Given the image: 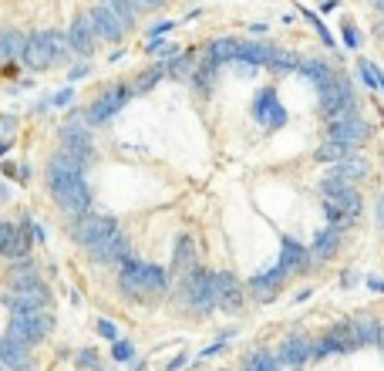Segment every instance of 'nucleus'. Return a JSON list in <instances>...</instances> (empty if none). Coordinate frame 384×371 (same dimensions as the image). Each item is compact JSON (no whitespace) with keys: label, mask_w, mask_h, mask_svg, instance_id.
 <instances>
[{"label":"nucleus","mask_w":384,"mask_h":371,"mask_svg":"<svg viewBox=\"0 0 384 371\" xmlns=\"http://www.w3.org/2000/svg\"><path fill=\"white\" fill-rule=\"evenodd\" d=\"M51 327H54V318L44 314V311H37V314H14L3 338H10V341H17L24 347H34L51 334Z\"/></svg>","instance_id":"0eeeda50"},{"label":"nucleus","mask_w":384,"mask_h":371,"mask_svg":"<svg viewBox=\"0 0 384 371\" xmlns=\"http://www.w3.org/2000/svg\"><path fill=\"white\" fill-rule=\"evenodd\" d=\"M367 287H371V291H378V293H384V280H378V277H367Z\"/></svg>","instance_id":"09e8293b"},{"label":"nucleus","mask_w":384,"mask_h":371,"mask_svg":"<svg viewBox=\"0 0 384 371\" xmlns=\"http://www.w3.org/2000/svg\"><path fill=\"white\" fill-rule=\"evenodd\" d=\"M77 361H81V365H95V354H91V351H84V354H81Z\"/></svg>","instance_id":"8fccbe9b"},{"label":"nucleus","mask_w":384,"mask_h":371,"mask_svg":"<svg viewBox=\"0 0 384 371\" xmlns=\"http://www.w3.org/2000/svg\"><path fill=\"white\" fill-rule=\"evenodd\" d=\"M68 54H71V44H68V37L61 30H34V34H27V44L21 57H24L27 68L48 71L54 64L68 61Z\"/></svg>","instance_id":"7ed1b4c3"},{"label":"nucleus","mask_w":384,"mask_h":371,"mask_svg":"<svg viewBox=\"0 0 384 371\" xmlns=\"http://www.w3.org/2000/svg\"><path fill=\"white\" fill-rule=\"evenodd\" d=\"M253 115L259 125H266V129H280L283 122H286V111H283V105L277 102V95L266 88V91H259V98H256L253 105Z\"/></svg>","instance_id":"f3484780"},{"label":"nucleus","mask_w":384,"mask_h":371,"mask_svg":"<svg viewBox=\"0 0 384 371\" xmlns=\"http://www.w3.org/2000/svg\"><path fill=\"white\" fill-rule=\"evenodd\" d=\"M344 41H347L351 48H358V30H354V27H344Z\"/></svg>","instance_id":"a18cd8bd"},{"label":"nucleus","mask_w":384,"mask_h":371,"mask_svg":"<svg viewBox=\"0 0 384 371\" xmlns=\"http://www.w3.org/2000/svg\"><path fill=\"white\" fill-rule=\"evenodd\" d=\"M3 304L14 314H37V311H44L51 304V291L37 277V266H34L30 257H24L21 264L10 270V280H7V291H3Z\"/></svg>","instance_id":"f03ea898"},{"label":"nucleus","mask_w":384,"mask_h":371,"mask_svg":"<svg viewBox=\"0 0 384 371\" xmlns=\"http://www.w3.org/2000/svg\"><path fill=\"white\" fill-rule=\"evenodd\" d=\"M131 3H138V7H145V10H152V7H162L165 0H131Z\"/></svg>","instance_id":"49530a36"},{"label":"nucleus","mask_w":384,"mask_h":371,"mask_svg":"<svg viewBox=\"0 0 384 371\" xmlns=\"http://www.w3.org/2000/svg\"><path fill=\"white\" fill-rule=\"evenodd\" d=\"M192 266H196V243H192V237H179L176 250H172V270L189 273Z\"/></svg>","instance_id":"5701e85b"},{"label":"nucleus","mask_w":384,"mask_h":371,"mask_svg":"<svg viewBox=\"0 0 384 371\" xmlns=\"http://www.w3.org/2000/svg\"><path fill=\"white\" fill-rule=\"evenodd\" d=\"M7 149H10V145H7V142H0V156H3V152H7Z\"/></svg>","instance_id":"603ef678"},{"label":"nucleus","mask_w":384,"mask_h":371,"mask_svg":"<svg viewBox=\"0 0 384 371\" xmlns=\"http://www.w3.org/2000/svg\"><path fill=\"white\" fill-rule=\"evenodd\" d=\"M68 102H71V88H64V91H57V95H54V98H51V105H57V108H64V105H68Z\"/></svg>","instance_id":"c03bdc74"},{"label":"nucleus","mask_w":384,"mask_h":371,"mask_svg":"<svg viewBox=\"0 0 384 371\" xmlns=\"http://www.w3.org/2000/svg\"><path fill=\"white\" fill-rule=\"evenodd\" d=\"M128 253H131V246H128L125 233H111L104 243H98L91 250V260L98 266H115V264H128Z\"/></svg>","instance_id":"2eb2a0df"},{"label":"nucleus","mask_w":384,"mask_h":371,"mask_svg":"<svg viewBox=\"0 0 384 371\" xmlns=\"http://www.w3.org/2000/svg\"><path fill=\"white\" fill-rule=\"evenodd\" d=\"M283 280H286V270H283L280 264L273 266V270H266V273H256L253 280H250V291L256 293V297H273V293L283 287Z\"/></svg>","instance_id":"412c9836"},{"label":"nucleus","mask_w":384,"mask_h":371,"mask_svg":"<svg viewBox=\"0 0 384 371\" xmlns=\"http://www.w3.org/2000/svg\"><path fill=\"white\" fill-rule=\"evenodd\" d=\"M88 21H91V30H95V37H102V41H122V34H125V27L118 24V17L104 7V3H98V7H91L88 10Z\"/></svg>","instance_id":"dca6fc26"},{"label":"nucleus","mask_w":384,"mask_h":371,"mask_svg":"<svg viewBox=\"0 0 384 371\" xmlns=\"http://www.w3.org/2000/svg\"><path fill=\"white\" fill-rule=\"evenodd\" d=\"M354 331H358V341L360 345H381L384 334H381V324L374 318H360L354 320Z\"/></svg>","instance_id":"7c9ffc66"},{"label":"nucleus","mask_w":384,"mask_h":371,"mask_svg":"<svg viewBox=\"0 0 384 371\" xmlns=\"http://www.w3.org/2000/svg\"><path fill=\"white\" fill-rule=\"evenodd\" d=\"M135 91H131V84H125V81H115V84H108L102 95L91 102V108L84 111V122L88 125H102V122H108L115 111H122L125 108V102L131 98Z\"/></svg>","instance_id":"6e6552de"},{"label":"nucleus","mask_w":384,"mask_h":371,"mask_svg":"<svg viewBox=\"0 0 384 371\" xmlns=\"http://www.w3.org/2000/svg\"><path fill=\"white\" fill-rule=\"evenodd\" d=\"M84 75H88V68H84V64H81V68H71V75H68V81H81Z\"/></svg>","instance_id":"de8ad7c7"},{"label":"nucleus","mask_w":384,"mask_h":371,"mask_svg":"<svg viewBox=\"0 0 384 371\" xmlns=\"http://www.w3.org/2000/svg\"><path fill=\"white\" fill-rule=\"evenodd\" d=\"M280 266L290 273V270H304L307 266V250L297 243V239L283 237V257H280Z\"/></svg>","instance_id":"b1692460"},{"label":"nucleus","mask_w":384,"mask_h":371,"mask_svg":"<svg viewBox=\"0 0 384 371\" xmlns=\"http://www.w3.org/2000/svg\"><path fill=\"white\" fill-rule=\"evenodd\" d=\"M111 233H118V223L111 216H102V212H84V216H77V223L71 226V239L81 243V246H88V250H95Z\"/></svg>","instance_id":"1a4fd4ad"},{"label":"nucleus","mask_w":384,"mask_h":371,"mask_svg":"<svg viewBox=\"0 0 384 371\" xmlns=\"http://www.w3.org/2000/svg\"><path fill=\"white\" fill-rule=\"evenodd\" d=\"M300 57L293 51H286V48H273V57H270V68H277V71H300Z\"/></svg>","instance_id":"473e14b6"},{"label":"nucleus","mask_w":384,"mask_h":371,"mask_svg":"<svg viewBox=\"0 0 384 371\" xmlns=\"http://www.w3.org/2000/svg\"><path fill=\"white\" fill-rule=\"evenodd\" d=\"M118 284L128 297H162L165 293V270L155 264H138V260H128L118 273Z\"/></svg>","instance_id":"20e7f679"},{"label":"nucleus","mask_w":384,"mask_h":371,"mask_svg":"<svg viewBox=\"0 0 384 371\" xmlns=\"http://www.w3.org/2000/svg\"><path fill=\"white\" fill-rule=\"evenodd\" d=\"M30 233H27V219L17 223H0V253L10 257V260H24L27 250H30Z\"/></svg>","instance_id":"f8f14e48"},{"label":"nucleus","mask_w":384,"mask_h":371,"mask_svg":"<svg viewBox=\"0 0 384 371\" xmlns=\"http://www.w3.org/2000/svg\"><path fill=\"white\" fill-rule=\"evenodd\" d=\"M149 54H155V57H176L179 54V44H169V41H149V48H145Z\"/></svg>","instance_id":"58836bf2"},{"label":"nucleus","mask_w":384,"mask_h":371,"mask_svg":"<svg viewBox=\"0 0 384 371\" xmlns=\"http://www.w3.org/2000/svg\"><path fill=\"white\" fill-rule=\"evenodd\" d=\"M81 122H84V118L75 115V122H68V125L61 129V149L71 152L81 165H88V162H91V152H95V142H91V132H88Z\"/></svg>","instance_id":"9b49d317"},{"label":"nucleus","mask_w":384,"mask_h":371,"mask_svg":"<svg viewBox=\"0 0 384 371\" xmlns=\"http://www.w3.org/2000/svg\"><path fill=\"white\" fill-rule=\"evenodd\" d=\"M378 34H381V37H384V21H381V27H378Z\"/></svg>","instance_id":"5fc2aeb1"},{"label":"nucleus","mask_w":384,"mask_h":371,"mask_svg":"<svg viewBox=\"0 0 384 371\" xmlns=\"http://www.w3.org/2000/svg\"><path fill=\"white\" fill-rule=\"evenodd\" d=\"M307 21H310V24H313V27H317V34L324 37V44H333V37H331V34H327V27H324V21H320L317 14H307Z\"/></svg>","instance_id":"a19ab883"},{"label":"nucleus","mask_w":384,"mask_h":371,"mask_svg":"<svg viewBox=\"0 0 384 371\" xmlns=\"http://www.w3.org/2000/svg\"><path fill=\"white\" fill-rule=\"evenodd\" d=\"M48 186L51 196L57 199V206L71 216H84L91 206V189L84 183V165L71 156V152H57L48 165Z\"/></svg>","instance_id":"f257e3e1"},{"label":"nucleus","mask_w":384,"mask_h":371,"mask_svg":"<svg viewBox=\"0 0 384 371\" xmlns=\"http://www.w3.org/2000/svg\"><path fill=\"white\" fill-rule=\"evenodd\" d=\"M111 354H115L118 361H131V358H135V347L128 345V341H115V347H111Z\"/></svg>","instance_id":"ea45409f"},{"label":"nucleus","mask_w":384,"mask_h":371,"mask_svg":"<svg viewBox=\"0 0 384 371\" xmlns=\"http://www.w3.org/2000/svg\"><path fill=\"white\" fill-rule=\"evenodd\" d=\"M192 61H196V57H192L189 51H185V54H176V61L169 64V71H172L176 78H189V75L196 71V68H192Z\"/></svg>","instance_id":"4c0bfd02"},{"label":"nucleus","mask_w":384,"mask_h":371,"mask_svg":"<svg viewBox=\"0 0 384 371\" xmlns=\"http://www.w3.org/2000/svg\"><path fill=\"white\" fill-rule=\"evenodd\" d=\"M300 71H304V75H307V78L313 81L317 88H320L324 81H331V78H333V71L327 68V64H324V61H304V64H300Z\"/></svg>","instance_id":"c9c22d12"},{"label":"nucleus","mask_w":384,"mask_h":371,"mask_svg":"<svg viewBox=\"0 0 384 371\" xmlns=\"http://www.w3.org/2000/svg\"><path fill=\"white\" fill-rule=\"evenodd\" d=\"M331 132V142H344V145H358V142H367L371 138V125L358 118V115H347V118H333L327 125Z\"/></svg>","instance_id":"ddd939ff"},{"label":"nucleus","mask_w":384,"mask_h":371,"mask_svg":"<svg viewBox=\"0 0 384 371\" xmlns=\"http://www.w3.org/2000/svg\"><path fill=\"white\" fill-rule=\"evenodd\" d=\"M68 44H71V51H77L81 57H91L95 54V30H91V21H88V14H77L71 27H68Z\"/></svg>","instance_id":"a211bd4d"},{"label":"nucleus","mask_w":384,"mask_h":371,"mask_svg":"<svg viewBox=\"0 0 384 371\" xmlns=\"http://www.w3.org/2000/svg\"><path fill=\"white\" fill-rule=\"evenodd\" d=\"M27 37L21 30H3L0 34V61H10V57H21L24 54Z\"/></svg>","instance_id":"bb28decb"},{"label":"nucleus","mask_w":384,"mask_h":371,"mask_svg":"<svg viewBox=\"0 0 384 371\" xmlns=\"http://www.w3.org/2000/svg\"><path fill=\"white\" fill-rule=\"evenodd\" d=\"M270 57H273V44H256V41H250V44H243L239 41V54H236V61H246V64H266L270 68Z\"/></svg>","instance_id":"393cba45"},{"label":"nucleus","mask_w":384,"mask_h":371,"mask_svg":"<svg viewBox=\"0 0 384 371\" xmlns=\"http://www.w3.org/2000/svg\"><path fill=\"white\" fill-rule=\"evenodd\" d=\"M317 159L320 162H333V165H340V162L354 159V145H344V142H324L320 149H317Z\"/></svg>","instance_id":"a878e982"},{"label":"nucleus","mask_w":384,"mask_h":371,"mask_svg":"<svg viewBox=\"0 0 384 371\" xmlns=\"http://www.w3.org/2000/svg\"><path fill=\"white\" fill-rule=\"evenodd\" d=\"M367 172H371V165H367L364 159H358V156H354V159H347V162H340V165L333 169V176H337V179H344V183H351V179H358V183H360Z\"/></svg>","instance_id":"c756f323"},{"label":"nucleus","mask_w":384,"mask_h":371,"mask_svg":"<svg viewBox=\"0 0 384 371\" xmlns=\"http://www.w3.org/2000/svg\"><path fill=\"white\" fill-rule=\"evenodd\" d=\"M360 347L358 331H354V320H344V324H333L331 331L324 334V341L313 347V354H331V351H354Z\"/></svg>","instance_id":"4468645a"},{"label":"nucleus","mask_w":384,"mask_h":371,"mask_svg":"<svg viewBox=\"0 0 384 371\" xmlns=\"http://www.w3.org/2000/svg\"><path fill=\"white\" fill-rule=\"evenodd\" d=\"M243 371H277V358L270 351H253V354H246Z\"/></svg>","instance_id":"72a5a7b5"},{"label":"nucleus","mask_w":384,"mask_h":371,"mask_svg":"<svg viewBox=\"0 0 384 371\" xmlns=\"http://www.w3.org/2000/svg\"><path fill=\"white\" fill-rule=\"evenodd\" d=\"M310 354H313V345H310L307 338H290V341H283V347H280V361L290 365V368L307 365Z\"/></svg>","instance_id":"4be33fe9"},{"label":"nucleus","mask_w":384,"mask_h":371,"mask_svg":"<svg viewBox=\"0 0 384 371\" xmlns=\"http://www.w3.org/2000/svg\"><path fill=\"white\" fill-rule=\"evenodd\" d=\"M172 27H176V21H162V24H155L152 30H149V37H162V34H169V30H172Z\"/></svg>","instance_id":"37998d69"},{"label":"nucleus","mask_w":384,"mask_h":371,"mask_svg":"<svg viewBox=\"0 0 384 371\" xmlns=\"http://www.w3.org/2000/svg\"><path fill=\"white\" fill-rule=\"evenodd\" d=\"M102 3L118 17V24L122 27H131V21H135V7H131V0H102Z\"/></svg>","instance_id":"f704fd0d"},{"label":"nucleus","mask_w":384,"mask_h":371,"mask_svg":"<svg viewBox=\"0 0 384 371\" xmlns=\"http://www.w3.org/2000/svg\"><path fill=\"white\" fill-rule=\"evenodd\" d=\"M98 334H102V338H111V341L118 338V331H115V324H111V320H98Z\"/></svg>","instance_id":"79ce46f5"},{"label":"nucleus","mask_w":384,"mask_h":371,"mask_svg":"<svg viewBox=\"0 0 384 371\" xmlns=\"http://www.w3.org/2000/svg\"><path fill=\"white\" fill-rule=\"evenodd\" d=\"M337 246H340V230H324L320 237H317V243H313V257L317 260H327V257H333L337 253Z\"/></svg>","instance_id":"c85d7f7f"},{"label":"nucleus","mask_w":384,"mask_h":371,"mask_svg":"<svg viewBox=\"0 0 384 371\" xmlns=\"http://www.w3.org/2000/svg\"><path fill=\"white\" fill-rule=\"evenodd\" d=\"M0 365L3 371H30V351L10 338H0Z\"/></svg>","instance_id":"aec40b11"},{"label":"nucleus","mask_w":384,"mask_h":371,"mask_svg":"<svg viewBox=\"0 0 384 371\" xmlns=\"http://www.w3.org/2000/svg\"><path fill=\"white\" fill-rule=\"evenodd\" d=\"M374 7H378V10H384V0H374Z\"/></svg>","instance_id":"864d4df0"},{"label":"nucleus","mask_w":384,"mask_h":371,"mask_svg":"<svg viewBox=\"0 0 384 371\" xmlns=\"http://www.w3.org/2000/svg\"><path fill=\"white\" fill-rule=\"evenodd\" d=\"M236 54H239V41H230V37H223V41H212V44L205 48V57H209L212 64L236 61Z\"/></svg>","instance_id":"cd10ccee"},{"label":"nucleus","mask_w":384,"mask_h":371,"mask_svg":"<svg viewBox=\"0 0 384 371\" xmlns=\"http://www.w3.org/2000/svg\"><path fill=\"white\" fill-rule=\"evenodd\" d=\"M179 300L189 311L205 314L216 304V273H209L203 266H192L189 273H182L179 280Z\"/></svg>","instance_id":"39448f33"},{"label":"nucleus","mask_w":384,"mask_h":371,"mask_svg":"<svg viewBox=\"0 0 384 371\" xmlns=\"http://www.w3.org/2000/svg\"><path fill=\"white\" fill-rule=\"evenodd\" d=\"M317 95H320V108H324V115H331L333 118H347V115H354V88H351V81L344 78L340 71H333L331 81H324L320 88H317Z\"/></svg>","instance_id":"423d86ee"},{"label":"nucleus","mask_w":384,"mask_h":371,"mask_svg":"<svg viewBox=\"0 0 384 371\" xmlns=\"http://www.w3.org/2000/svg\"><path fill=\"white\" fill-rule=\"evenodd\" d=\"M320 189H324L327 203H331L340 216H347V219H358V216H360V196H358V189H354L351 183H344V179L331 176V179H324V183H320Z\"/></svg>","instance_id":"9d476101"},{"label":"nucleus","mask_w":384,"mask_h":371,"mask_svg":"<svg viewBox=\"0 0 384 371\" xmlns=\"http://www.w3.org/2000/svg\"><path fill=\"white\" fill-rule=\"evenodd\" d=\"M358 71H360V78L367 81V84H374V88H384V71L378 68V64H371L367 57H360V61H358Z\"/></svg>","instance_id":"e433bc0d"},{"label":"nucleus","mask_w":384,"mask_h":371,"mask_svg":"<svg viewBox=\"0 0 384 371\" xmlns=\"http://www.w3.org/2000/svg\"><path fill=\"white\" fill-rule=\"evenodd\" d=\"M378 216H381V226H384V196L378 199Z\"/></svg>","instance_id":"3c124183"},{"label":"nucleus","mask_w":384,"mask_h":371,"mask_svg":"<svg viewBox=\"0 0 384 371\" xmlns=\"http://www.w3.org/2000/svg\"><path fill=\"white\" fill-rule=\"evenodd\" d=\"M165 71H169L165 64H155V68H145V71H142L138 78L131 81V91H135V95H142V91H149V88H155L158 81L165 78Z\"/></svg>","instance_id":"2f4dec72"},{"label":"nucleus","mask_w":384,"mask_h":371,"mask_svg":"<svg viewBox=\"0 0 384 371\" xmlns=\"http://www.w3.org/2000/svg\"><path fill=\"white\" fill-rule=\"evenodd\" d=\"M216 304L223 307V311H239L243 307V287H239V280L232 277V273H216Z\"/></svg>","instance_id":"6ab92c4d"}]
</instances>
